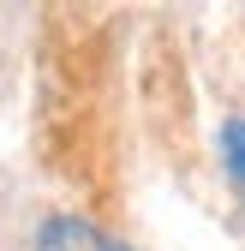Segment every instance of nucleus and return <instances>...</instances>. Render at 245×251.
<instances>
[{"mask_svg":"<svg viewBox=\"0 0 245 251\" xmlns=\"http://www.w3.org/2000/svg\"><path fill=\"white\" fill-rule=\"evenodd\" d=\"M36 251H126V245L108 239L96 222H84V215H48L42 233H36Z\"/></svg>","mask_w":245,"mask_h":251,"instance_id":"f257e3e1","label":"nucleus"},{"mask_svg":"<svg viewBox=\"0 0 245 251\" xmlns=\"http://www.w3.org/2000/svg\"><path fill=\"white\" fill-rule=\"evenodd\" d=\"M221 168H227V179L245 192V120H227L221 126Z\"/></svg>","mask_w":245,"mask_h":251,"instance_id":"f03ea898","label":"nucleus"}]
</instances>
